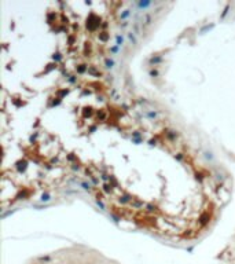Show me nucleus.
Returning <instances> with one entry per match:
<instances>
[{"mask_svg":"<svg viewBox=\"0 0 235 264\" xmlns=\"http://www.w3.org/2000/svg\"><path fill=\"white\" fill-rule=\"evenodd\" d=\"M223 253H224L223 259L226 260V264H235V237Z\"/></svg>","mask_w":235,"mask_h":264,"instance_id":"f257e3e1","label":"nucleus"}]
</instances>
